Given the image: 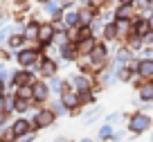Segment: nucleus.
<instances>
[{"label": "nucleus", "mask_w": 153, "mask_h": 142, "mask_svg": "<svg viewBox=\"0 0 153 142\" xmlns=\"http://www.w3.org/2000/svg\"><path fill=\"white\" fill-rule=\"evenodd\" d=\"M117 2H120V5H133L135 0H117Z\"/></svg>", "instance_id": "nucleus-31"}, {"label": "nucleus", "mask_w": 153, "mask_h": 142, "mask_svg": "<svg viewBox=\"0 0 153 142\" xmlns=\"http://www.w3.org/2000/svg\"><path fill=\"white\" fill-rule=\"evenodd\" d=\"M104 36H106V41H115L117 38V23H106L104 25Z\"/></svg>", "instance_id": "nucleus-19"}, {"label": "nucleus", "mask_w": 153, "mask_h": 142, "mask_svg": "<svg viewBox=\"0 0 153 142\" xmlns=\"http://www.w3.org/2000/svg\"><path fill=\"white\" fill-rule=\"evenodd\" d=\"M7 43H9V47H20L25 43V36H20V34H11Z\"/></svg>", "instance_id": "nucleus-24"}, {"label": "nucleus", "mask_w": 153, "mask_h": 142, "mask_svg": "<svg viewBox=\"0 0 153 142\" xmlns=\"http://www.w3.org/2000/svg\"><path fill=\"white\" fill-rule=\"evenodd\" d=\"M54 142H70V140H68V138H63V135H61V138H56V140H54Z\"/></svg>", "instance_id": "nucleus-32"}, {"label": "nucleus", "mask_w": 153, "mask_h": 142, "mask_svg": "<svg viewBox=\"0 0 153 142\" xmlns=\"http://www.w3.org/2000/svg\"><path fill=\"white\" fill-rule=\"evenodd\" d=\"M27 41H34V38H38V23L36 20H32V23L25 27V34H23Z\"/></svg>", "instance_id": "nucleus-18"}, {"label": "nucleus", "mask_w": 153, "mask_h": 142, "mask_svg": "<svg viewBox=\"0 0 153 142\" xmlns=\"http://www.w3.org/2000/svg\"><path fill=\"white\" fill-rule=\"evenodd\" d=\"M41 75L43 77H56V61L43 59V61H41Z\"/></svg>", "instance_id": "nucleus-13"}, {"label": "nucleus", "mask_w": 153, "mask_h": 142, "mask_svg": "<svg viewBox=\"0 0 153 142\" xmlns=\"http://www.w3.org/2000/svg\"><path fill=\"white\" fill-rule=\"evenodd\" d=\"M131 25H133V34L135 36H144V34L149 32V18H144V16H135L133 20H131Z\"/></svg>", "instance_id": "nucleus-9"}, {"label": "nucleus", "mask_w": 153, "mask_h": 142, "mask_svg": "<svg viewBox=\"0 0 153 142\" xmlns=\"http://www.w3.org/2000/svg\"><path fill=\"white\" fill-rule=\"evenodd\" d=\"M43 9H45V14H52V16H56V14H59V0H48Z\"/></svg>", "instance_id": "nucleus-21"}, {"label": "nucleus", "mask_w": 153, "mask_h": 142, "mask_svg": "<svg viewBox=\"0 0 153 142\" xmlns=\"http://www.w3.org/2000/svg\"><path fill=\"white\" fill-rule=\"evenodd\" d=\"M50 111H52L54 115H63V113H65V106H63V102H61V99H56V102L52 104V108H50Z\"/></svg>", "instance_id": "nucleus-26"}, {"label": "nucleus", "mask_w": 153, "mask_h": 142, "mask_svg": "<svg viewBox=\"0 0 153 142\" xmlns=\"http://www.w3.org/2000/svg\"><path fill=\"white\" fill-rule=\"evenodd\" d=\"M48 95H50L48 84H43V81H34L32 84V99L34 102H45Z\"/></svg>", "instance_id": "nucleus-7"}, {"label": "nucleus", "mask_w": 153, "mask_h": 142, "mask_svg": "<svg viewBox=\"0 0 153 142\" xmlns=\"http://www.w3.org/2000/svg\"><path fill=\"white\" fill-rule=\"evenodd\" d=\"M110 135H113V126H110L108 122L101 124L99 126V140H106V138H110Z\"/></svg>", "instance_id": "nucleus-22"}, {"label": "nucleus", "mask_w": 153, "mask_h": 142, "mask_svg": "<svg viewBox=\"0 0 153 142\" xmlns=\"http://www.w3.org/2000/svg\"><path fill=\"white\" fill-rule=\"evenodd\" d=\"M7 122V111H0V126H5Z\"/></svg>", "instance_id": "nucleus-30"}, {"label": "nucleus", "mask_w": 153, "mask_h": 142, "mask_svg": "<svg viewBox=\"0 0 153 142\" xmlns=\"http://www.w3.org/2000/svg\"><path fill=\"white\" fill-rule=\"evenodd\" d=\"M11 77H14V75H9V70H7L5 66H0V81H2V84H5V81H9Z\"/></svg>", "instance_id": "nucleus-28"}, {"label": "nucleus", "mask_w": 153, "mask_h": 142, "mask_svg": "<svg viewBox=\"0 0 153 142\" xmlns=\"http://www.w3.org/2000/svg\"><path fill=\"white\" fill-rule=\"evenodd\" d=\"M95 18H97V16L92 14V9H81V11H79V23L86 25V27H90Z\"/></svg>", "instance_id": "nucleus-16"}, {"label": "nucleus", "mask_w": 153, "mask_h": 142, "mask_svg": "<svg viewBox=\"0 0 153 142\" xmlns=\"http://www.w3.org/2000/svg\"><path fill=\"white\" fill-rule=\"evenodd\" d=\"M38 2H48V0H38Z\"/></svg>", "instance_id": "nucleus-35"}, {"label": "nucleus", "mask_w": 153, "mask_h": 142, "mask_svg": "<svg viewBox=\"0 0 153 142\" xmlns=\"http://www.w3.org/2000/svg\"><path fill=\"white\" fill-rule=\"evenodd\" d=\"M11 81H14V86H32L34 84V79H32V72H25V70H20V72H14V77H11Z\"/></svg>", "instance_id": "nucleus-11"}, {"label": "nucleus", "mask_w": 153, "mask_h": 142, "mask_svg": "<svg viewBox=\"0 0 153 142\" xmlns=\"http://www.w3.org/2000/svg\"><path fill=\"white\" fill-rule=\"evenodd\" d=\"M48 88L52 90V93H61V88H63V81H59L56 77H50V84H48Z\"/></svg>", "instance_id": "nucleus-25"}, {"label": "nucleus", "mask_w": 153, "mask_h": 142, "mask_svg": "<svg viewBox=\"0 0 153 142\" xmlns=\"http://www.w3.org/2000/svg\"><path fill=\"white\" fill-rule=\"evenodd\" d=\"M81 142H92V140H90V138H83V140H81Z\"/></svg>", "instance_id": "nucleus-34"}, {"label": "nucleus", "mask_w": 153, "mask_h": 142, "mask_svg": "<svg viewBox=\"0 0 153 142\" xmlns=\"http://www.w3.org/2000/svg\"><path fill=\"white\" fill-rule=\"evenodd\" d=\"M14 34V27H5V29H0V43H5L9 41V36Z\"/></svg>", "instance_id": "nucleus-27"}, {"label": "nucleus", "mask_w": 153, "mask_h": 142, "mask_svg": "<svg viewBox=\"0 0 153 142\" xmlns=\"http://www.w3.org/2000/svg\"><path fill=\"white\" fill-rule=\"evenodd\" d=\"M135 75L144 77V79H153V59L151 57H144L135 63Z\"/></svg>", "instance_id": "nucleus-4"}, {"label": "nucleus", "mask_w": 153, "mask_h": 142, "mask_svg": "<svg viewBox=\"0 0 153 142\" xmlns=\"http://www.w3.org/2000/svg\"><path fill=\"white\" fill-rule=\"evenodd\" d=\"M61 20H63L65 27H76V25H79V11H68Z\"/></svg>", "instance_id": "nucleus-17"}, {"label": "nucleus", "mask_w": 153, "mask_h": 142, "mask_svg": "<svg viewBox=\"0 0 153 142\" xmlns=\"http://www.w3.org/2000/svg\"><path fill=\"white\" fill-rule=\"evenodd\" d=\"M54 36H56V29H54L52 23H43L38 25V41H41V47L48 45V43L54 41Z\"/></svg>", "instance_id": "nucleus-5"}, {"label": "nucleus", "mask_w": 153, "mask_h": 142, "mask_svg": "<svg viewBox=\"0 0 153 142\" xmlns=\"http://www.w3.org/2000/svg\"><path fill=\"white\" fill-rule=\"evenodd\" d=\"M0 142H7V140H2V138H0Z\"/></svg>", "instance_id": "nucleus-36"}, {"label": "nucleus", "mask_w": 153, "mask_h": 142, "mask_svg": "<svg viewBox=\"0 0 153 142\" xmlns=\"http://www.w3.org/2000/svg\"><path fill=\"white\" fill-rule=\"evenodd\" d=\"M128 129H131V133H144V131H149V129H151V117H149L146 113H135V115H131Z\"/></svg>", "instance_id": "nucleus-1"}, {"label": "nucleus", "mask_w": 153, "mask_h": 142, "mask_svg": "<svg viewBox=\"0 0 153 142\" xmlns=\"http://www.w3.org/2000/svg\"><path fill=\"white\" fill-rule=\"evenodd\" d=\"M9 129H11V133H14V138H20V135H25V133H32V122L20 117V120H16Z\"/></svg>", "instance_id": "nucleus-8"}, {"label": "nucleus", "mask_w": 153, "mask_h": 142, "mask_svg": "<svg viewBox=\"0 0 153 142\" xmlns=\"http://www.w3.org/2000/svg\"><path fill=\"white\" fill-rule=\"evenodd\" d=\"M137 93H140V99H142V102H153V84L140 86Z\"/></svg>", "instance_id": "nucleus-15"}, {"label": "nucleus", "mask_w": 153, "mask_h": 142, "mask_svg": "<svg viewBox=\"0 0 153 142\" xmlns=\"http://www.w3.org/2000/svg\"><path fill=\"white\" fill-rule=\"evenodd\" d=\"M16 97H20V99H32V86H20Z\"/></svg>", "instance_id": "nucleus-23"}, {"label": "nucleus", "mask_w": 153, "mask_h": 142, "mask_svg": "<svg viewBox=\"0 0 153 142\" xmlns=\"http://www.w3.org/2000/svg\"><path fill=\"white\" fill-rule=\"evenodd\" d=\"M54 117H56V115H54L50 108L36 111V115H34V122H32V129H48V126H52V124H54Z\"/></svg>", "instance_id": "nucleus-2"}, {"label": "nucleus", "mask_w": 153, "mask_h": 142, "mask_svg": "<svg viewBox=\"0 0 153 142\" xmlns=\"http://www.w3.org/2000/svg\"><path fill=\"white\" fill-rule=\"evenodd\" d=\"M14 111H18V113H25V111H29V99H20V97H16Z\"/></svg>", "instance_id": "nucleus-20"}, {"label": "nucleus", "mask_w": 153, "mask_h": 142, "mask_svg": "<svg viewBox=\"0 0 153 142\" xmlns=\"http://www.w3.org/2000/svg\"><path fill=\"white\" fill-rule=\"evenodd\" d=\"M149 27H151V29H153V14H151V16H149Z\"/></svg>", "instance_id": "nucleus-33"}, {"label": "nucleus", "mask_w": 153, "mask_h": 142, "mask_svg": "<svg viewBox=\"0 0 153 142\" xmlns=\"http://www.w3.org/2000/svg\"><path fill=\"white\" fill-rule=\"evenodd\" d=\"M106 59H108V47H106V43L104 45H95V50L88 54V61H90L95 68H101L106 63Z\"/></svg>", "instance_id": "nucleus-3"}, {"label": "nucleus", "mask_w": 153, "mask_h": 142, "mask_svg": "<svg viewBox=\"0 0 153 142\" xmlns=\"http://www.w3.org/2000/svg\"><path fill=\"white\" fill-rule=\"evenodd\" d=\"M34 138H36V135H34V133H25V135L16 138V140H18V142H34Z\"/></svg>", "instance_id": "nucleus-29"}, {"label": "nucleus", "mask_w": 153, "mask_h": 142, "mask_svg": "<svg viewBox=\"0 0 153 142\" xmlns=\"http://www.w3.org/2000/svg\"><path fill=\"white\" fill-rule=\"evenodd\" d=\"M61 54H63L65 61H74L76 54H79V50H76L74 43H65V45H61Z\"/></svg>", "instance_id": "nucleus-14"}, {"label": "nucleus", "mask_w": 153, "mask_h": 142, "mask_svg": "<svg viewBox=\"0 0 153 142\" xmlns=\"http://www.w3.org/2000/svg\"><path fill=\"white\" fill-rule=\"evenodd\" d=\"M36 59H38V52H36V50H20V52L16 54V61H18L23 68L34 66V63H36Z\"/></svg>", "instance_id": "nucleus-6"}, {"label": "nucleus", "mask_w": 153, "mask_h": 142, "mask_svg": "<svg viewBox=\"0 0 153 142\" xmlns=\"http://www.w3.org/2000/svg\"><path fill=\"white\" fill-rule=\"evenodd\" d=\"M70 86L76 93H86V90H90V79H88L86 75H74L72 81H70Z\"/></svg>", "instance_id": "nucleus-10"}, {"label": "nucleus", "mask_w": 153, "mask_h": 142, "mask_svg": "<svg viewBox=\"0 0 153 142\" xmlns=\"http://www.w3.org/2000/svg\"><path fill=\"white\" fill-rule=\"evenodd\" d=\"M76 45V50H79V54H90L92 50H95V36H88V38H83V41H79V43H74Z\"/></svg>", "instance_id": "nucleus-12"}]
</instances>
